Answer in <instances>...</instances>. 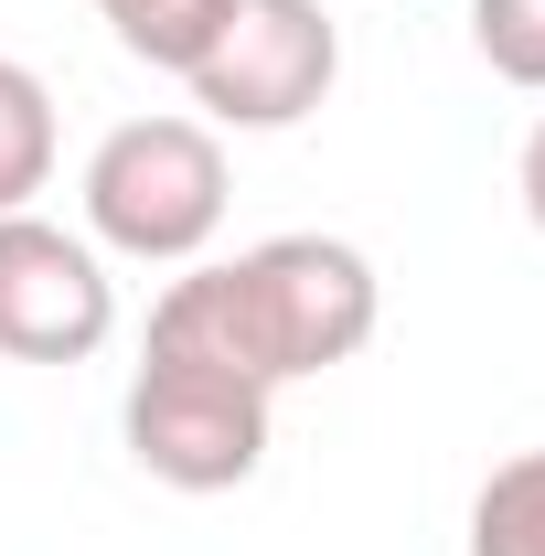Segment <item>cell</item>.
Here are the masks:
<instances>
[{
  "label": "cell",
  "mask_w": 545,
  "mask_h": 556,
  "mask_svg": "<svg viewBox=\"0 0 545 556\" xmlns=\"http://www.w3.org/2000/svg\"><path fill=\"white\" fill-rule=\"evenodd\" d=\"M385 321V278L364 247L342 236H257L236 257H193L150 300V353H193L225 364L246 386H300V375H332L375 343Z\"/></svg>",
  "instance_id": "obj_1"
},
{
  "label": "cell",
  "mask_w": 545,
  "mask_h": 556,
  "mask_svg": "<svg viewBox=\"0 0 545 556\" xmlns=\"http://www.w3.org/2000/svg\"><path fill=\"white\" fill-rule=\"evenodd\" d=\"M86 236L97 257H139V268H193L225 204H236V172H225V139L204 118H118V129L86 150Z\"/></svg>",
  "instance_id": "obj_2"
},
{
  "label": "cell",
  "mask_w": 545,
  "mask_h": 556,
  "mask_svg": "<svg viewBox=\"0 0 545 556\" xmlns=\"http://www.w3.org/2000/svg\"><path fill=\"white\" fill-rule=\"evenodd\" d=\"M268 386L225 375V364H193V353H139L129 407H118V439L150 482L172 492H236L257 482L268 460Z\"/></svg>",
  "instance_id": "obj_3"
},
{
  "label": "cell",
  "mask_w": 545,
  "mask_h": 556,
  "mask_svg": "<svg viewBox=\"0 0 545 556\" xmlns=\"http://www.w3.org/2000/svg\"><path fill=\"white\" fill-rule=\"evenodd\" d=\"M342 75V33L321 0H236L225 33L193 54V108L204 129H300Z\"/></svg>",
  "instance_id": "obj_4"
},
{
  "label": "cell",
  "mask_w": 545,
  "mask_h": 556,
  "mask_svg": "<svg viewBox=\"0 0 545 556\" xmlns=\"http://www.w3.org/2000/svg\"><path fill=\"white\" fill-rule=\"evenodd\" d=\"M118 332V278L97 236L54 214H0V353L11 364H86Z\"/></svg>",
  "instance_id": "obj_5"
},
{
  "label": "cell",
  "mask_w": 545,
  "mask_h": 556,
  "mask_svg": "<svg viewBox=\"0 0 545 556\" xmlns=\"http://www.w3.org/2000/svg\"><path fill=\"white\" fill-rule=\"evenodd\" d=\"M43 182H54V86L0 54V214H33Z\"/></svg>",
  "instance_id": "obj_6"
},
{
  "label": "cell",
  "mask_w": 545,
  "mask_h": 556,
  "mask_svg": "<svg viewBox=\"0 0 545 556\" xmlns=\"http://www.w3.org/2000/svg\"><path fill=\"white\" fill-rule=\"evenodd\" d=\"M225 11L236 0H97V22L118 33V54H139L161 75H193V54L225 33Z\"/></svg>",
  "instance_id": "obj_7"
},
{
  "label": "cell",
  "mask_w": 545,
  "mask_h": 556,
  "mask_svg": "<svg viewBox=\"0 0 545 556\" xmlns=\"http://www.w3.org/2000/svg\"><path fill=\"white\" fill-rule=\"evenodd\" d=\"M471 556H545V450H514L471 492Z\"/></svg>",
  "instance_id": "obj_8"
},
{
  "label": "cell",
  "mask_w": 545,
  "mask_h": 556,
  "mask_svg": "<svg viewBox=\"0 0 545 556\" xmlns=\"http://www.w3.org/2000/svg\"><path fill=\"white\" fill-rule=\"evenodd\" d=\"M471 43L503 86L545 97V0H471Z\"/></svg>",
  "instance_id": "obj_9"
},
{
  "label": "cell",
  "mask_w": 545,
  "mask_h": 556,
  "mask_svg": "<svg viewBox=\"0 0 545 556\" xmlns=\"http://www.w3.org/2000/svg\"><path fill=\"white\" fill-rule=\"evenodd\" d=\"M514 193H524V214H535V236H545V118L524 129V161H514Z\"/></svg>",
  "instance_id": "obj_10"
}]
</instances>
